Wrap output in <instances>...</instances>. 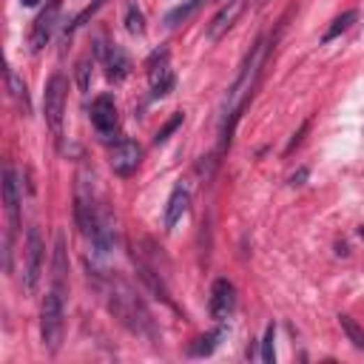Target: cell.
Listing matches in <instances>:
<instances>
[{
    "label": "cell",
    "instance_id": "obj_15",
    "mask_svg": "<svg viewBox=\"0 0 364 364\" xmlns=\"http://www.w3.org/2000/svg\"><path fill=\"white\" fill-rule=\"evenodd\" d=\"M103 60H105V77L112 83H123L131 75V60H128V54L120 46H112L105 52Z\"/></svg>",
    "mask_w": 364,
    "mask_h": 364
},
{
    "label": "cell",
    "instance_id": "obj_21",
    "mask_svg": "<svg viewBox=\"0 0 364 364\" xmlns=\"http://www.w3.org/2000/svg\"><path fill=\"white\" fill-rule=\"evenodd\" d=\"M276 327L273 324H268V331H265V339H262V361L265 364H273V358H276Z\"/></svg>",
    "mask_w": 364,
    "mask_h": 364
},
{
    "label": "cell",
    "instance_id": "obj_5",
    "mask_svg": "<svg viewBox=\"0 0 364 364\" xmlns=\"http://www.w3.org/2000/svg\"><path fill=\"white\" fill-rule=\"evenodd\" d=\"M66 91H68V83L63 75H52V80L46 83V91H43V117H46V126L52 128L54 137L63 134V112H66Z\"/></svg>",
    "mask_w": 364,
    "mask_h": 364
},
{
    "label": "cell",
    "instance_id": "obj_8",
    "mask_svg": "<svg viewBox=\"0 0 364 364\" xmlns=\"http://www.w3.org/2000/svg\"><path fill=\"white\" fill-rule=\"evenodd\" d=\"M139 160H142V149H139V145H137L134 139H123V142L114 145L112 157H108V165H112V171H114L117 176L126 179V176L137 174Z\"/></svg>",
    "mask_w": 364,
    "mask_h": 364
},
{
    "label": "cell",
    "instance_id": "obj_12",
    "mask_svg": "<svg viewBox=\"0 0 364 364\" xmlns=\"http://www.w3.org/2000/svg\"><path fill=\"white\" fill-rule=\"evenodd\" d=\"M242 9H245V0H228V3L213 15V20L208 23V38L211 40H220L222 34L236 23V17L242 15Z\"/></svg>",
    "mask_w": 364,
    "mask_h": 364
},
{
    "label": "cell",
    "instance_id": "obj_4",
    "mask_svg": "<svg viewBox=\"0 0 364 364\" xmlns=\"http://www.w3.org/2000/svg\"><path fill=\"white\" fill-rule=\"evenodd\" d=\"M40 336L43 344L54 353L63 342V294L52 290L43 299V310H40Z\"/></svg>",
    "mask_w": 364,
    "mask_h": 364
},
{
    "label": "cell",
    "instance_id": "obj_28",
    "mask_svg": "<svg viewBox=\"0 0 364 364\" xmlns=\"http://www.w3.org/2000/svg\"><path fill=\"white\" fill-rule=\"evenodd\" d=\"M20 3H23V6H29V9H31V6H38V3H40V0H20Z\"/></svg>",
    "mask_w": 364,
    "mask_h": 364
},
{
    "label": "cell",
    "instance_id": "obj_14",
    "mask_svg": "<svg viewBox=\"0 0 364 364\" xmlns=\"http://www.w3.org/2000/svg\"><path fill=\"white\" fill-rule=\"evenodd\" d=\"M188 205H191V194H188V188L176 185V188L171 191V197H168L165 216H162V225H165V231H171V228H174V225L182 220V216H185Z\"/></svg>",
    "mask_w": 364,
    "mask_h": 364
},
{
    "label": "cell",
    "instance_id": "obj_18",
    "mask_svg": "<svg viewBox=\"0 0 364 364\" xmlns=\"http://www.w3.org/2000/svg\"><path fill=\"white\" fill-rule=\"evenodd\" d=\"M202 3H205V0H185V3L174 6V9L165 15V26H179L182 20H188V17H191Z\"/></svg>",
    "mask_w": 364,
    "mask_h": 364
},
{
    "label": "cell",
    "instance_id": "obj_19",
    "mask_svg": "<svg viewBox=\"0 0 364 364\" xmlns=\"http://www.w3.org/2000/svg\"><path fill=\"white\" fill-rule=\"evenodd\" d=\"M9 91H12V97L17 100L20 112L29 114V112H31V105H29V89H26V83L17 77V71H9Z\"/></svg>",
    "mask_w": 364,
    "mask_h": 364
},
{
    "label": "cell",
    "instance_id": "obj_6",
    "mask_svg": "<svg viewBox=\"0 0 364 364\" xmlns=\"http://www.w3.org/2000/svg\"><path fill=\"white\" fill-rule=\"evenodd\" d=\"M43 239H40V231L38 228H29V236H26V273H23V285L29 294L38 290V282H40V273H43Z\"/></svg>",
    "mask_w": 364,
    "mask_h": 364
},
{
    "label": "cell",
    "instance_id": "obj_26",
    "mask_svg": "<svg viewBox=\"0 0 364 364\" xmlns=\"http://www.w3.org/2000/svg\"><path fill=\"white\" fill-rule=\"evenodd\" d=\"M305 131H308V123H305V126L299 128V134H294V139H290V145H287V154H290V151H294V149H296V145L302 142V134H305Z\"/></svg>",
    "mask_w": 364,
    "mask_h": 364
},
{
    "label": "cell",
    "instance_id": "obj_1",
    "mask_svg": "<svg viewBox=\"0 0 364 364\" xmlns=\"http://www.w3.org/2000/svg\"><path fill=\"white\" fill-rule=\"evenodd\" d=\"M265 40H259L257 46H253V52L248 54L239 77L234 80L231 91H228V103H225V120H222V151L231 149V139H234V131H236V123L242 117V108L248 105L250 94H253V86H257V77L262 71V60H265Z\"/></svg>",
    "mask_w": 364,
    "mask_h": 364
},
{
    "label": "cell",
    "instance_id": "obj_10",
    "mask_svg": "<svg viewBox=\"0 0 364 364\" xmlns=\"http://www.w3.org/2000/svg\"><path fill=\"white\" fill-rule=\"evenodd\" d=\"M149 80H151V97H165L174 89V71L168 68V49L154 52L149 60Z\"/></svg>",
    "mask_w": 364,
    "mask_h": 364
},
{
    "label": "cell",
    "instance_id": "obj_24",
    "mask_svg": "<svg viewBox=\"0 0 364 364\" xmlns=\"http://www.w3.org/2000/svg\"><path fill=\"white\" fill-rule=\"evenodd\" d=\"M103 3H105V0H94L91 6H86V9H83V12L77 15V17H75V23L68 26V34H71V31H77V29H80V26H83V23H86V20H89V17H91V15H94V12H97V9L103 6Z\"/></svg>",
    "mask_w": 364,
    "mask_h": 364
},
{
    "label": "cell",
    "instance_id": "obj_13",
    "mask_svg": "<svg viewBox=\"0 0 364 364\" xmlns=\"http://www.w3.org/2000/svg\"><path fill=\"white\" fill-rule=\"evenodd\" d=\"M3 202L9 213V231L20 225V191H17V174L12 165L3 168Z\"/></svg>",
    "mask_w": 364,
    "mask_h": 364
},
{
    "label": "cell",
    "instance_id": "obj_3",
    "mask_svg": "<svg viewBox=\"0 0 364 364\" xmlns=\"http://www.w3.org/2000/svg\"><path fill=\"white\" fill-rule=\"evenodd\" d=\"M91 174L89 168H80L77 171V185H75V220H77V228L83 236H94L97 228H100V220H97V205H94V185H91Z\"/></svg>",
    "mask_w": 364,
    "mask_h": 364
},
{
    "label": "cell",
    "instance_id": "obj_27",
    "mask_svg": "<svg viewBox=\"0 0 364 364\" xmlns=\"http://www.w3.org/2000/svg\"><path fill=\"white\" fill-rule=\"evenodd\" d=\"M305 179H308V168H299L294 176H290V185H302Z\"/></svg>",
    "mask_w": 364,
    "mask_h": 364
},
{
    "label": "cell",
    "instance_id": "obj_23",
    "mask_svg": "<svg viewBox=\"0 0 364 364\" xmlns=\"http://www.w3.org/2000/svg\"><path fill=\"white\" fill-rule=\"evenodd\" d=\"M182 120H185V117H182V112H176V114H174V117H171V120H168V123H165V126L154 134V142H157V145H162V142H165V139H168V137H171V134L182 126Z\"/></svg>",
    "mask_w": 364,
    "mask_h": 364
},
{
    "label": "cell",
    "instance_id": "obj_20",
    "mask_svg": "<svg viewBox=\"0 0 364 364\" xmlns=\"http://www.w3.org/2000/svg\"><path fill=\"white\" fill-rule=\"evenodd\" d=\"M339 324H342V331L347 333V339L353 342V347L364 350V327H358L350 316H339Z\"/></svg>",
    "mask_w": 364,
    "mask_h": 364
},
{
    "label": "cell",
    "instance_id": "obj_7",
    "mask_svg": "<svg viewBox=\"0 0 364 364\" xmlns=\"http://www.w3.org/2000/svg\"><path fill=\"white\" fill-rule=\"evenodd\" d=\"M236 308V287L234 282L228 279H216L213 287H211V302H208V310H211V319L213 321H225Z\"/></svg>",
    "mask_w": 364,
    "mask_h": 364
},
{
    "label": "cell",
    "instance_id": "obj_29",
    "mask_svg": "<svg viewBox=\"0 0 364 364\" xmlns=\"http://www.w3.org/2000/svg\"><path fill=\"white\" fill-rule=\"evenodd\" d=\"M358 234H361V239H364V225H361V228H358Z\"/></svg>",
    "mask_w": 364,
    "mask_h": 364
},
{
    "label": "cell",
    "instance_id": "obj_17",
    "mask_svg": "<svg viewBox=\"0 0 364 364\" xmlns=\"http://www.w3.org/2000/svg\"><path fill=\"white\" fill-rule=\"evenodd\" d=\"M225 336V331L220 327V331H213V333H205V336H199L194 344H191V356H211L216 347H220V339Z\"/></svg>",
    "mask_w": 364,
    "mask_h": 364
},
{
    "label": "cell",
    "instance_id": "obj_30",
    "mask_svg": "<svg viewBox=\"0 0 364 364\" xmlns=\"http://www.w3.org/2000/svg\"><path fill=\"white\" fill-rule=\"evenodd\" d=\"M262 3H265V0H262Z\"/></svg>",
    "mask_w": 364,
    "mask_h": 364
},
{
    "label": "cell",
    "instance_id": "obj_25",
    "mask_svg": "<svg viewBox=\"0 0 364 364\" xmlns=\"http://www.w3.org/2000/svg\"><path fill=\"white\" fill-rule=\"evenodd\" d=\"M77 86H80V91H89V86H91V63L89 60L77 63Z\"/></svg>",
    "mask_w": 364,
    "mask_h": 364
},
{
    "label": "cell",
    "instance_id": "obj_11",
    "mask_svg": "<svg viewBox=\"0 0 364 364\" xmlns=\"http://www.w3.org/2000/svg\"><path fill=\"white\" fill-rule=\"evenodd\" d=\"M91 126L108 137V134H114L117 128V103L112 94H100L94 103H91Z\"/></svg>",
    "mask_w": 364,
    "mask_h": 364
},
{
    "label": "cell",
    "instance_id": "obj_16",
    "mask_svg": "<svg viewBox=\"0 0 364 364\" xmlns=\"http://www.w3.org/2000/svg\"><path fill=\"white\" fill-rule=\"evenodd\" d=\"M356 20H358V12H356V9H350V12L339 15V17H336V20L331 23V29L324 31V38H321V43H331V40H336L339 34H344V31H347V29H350V26H353Z\"/></svg>",
    "mask_w": 364,
    "mask_h": 364
},
{
    "label": "cell",
    "instance_id": "obj_9",
    "mask_svg": "<svg viewBox=\"0 0 364 364\" xmlns=\"http://www.w3.org/2000/svg\"><path fill=\"white\" fill-rule=\"evenodd\" d=\"M60 3L63 0H49L46 9L40 12V17L34 20V29H31V52H40L49 40H52V34L57 29V20H60Z\"/></svg>",
    "mask_w": 364,
    "mask_h": 364
},
{
    "label": "cell",
    "instance_id": "obj_22",
    "mask_svg": "<svg viewBox=\"0 0 364 364\" xmlns=\"http://www.w3.org/2000/svg\"><path fill=\"white\" fill-rule=\"evenodd\" d=\"M126 29H128V34H142L145 31V17H142V12L137 6H128V12H126Z\"/></svg>",
    "mask_w": 364,
    "mask_h": 364
},
{
    "label": "cell",
    "instance_id": "obj_2",
    "mask_svg": "<svg viewBox=\"0 0 364 364\" xmlns=\"http://www.w3.org/2000/svg\"><path fill=\"white\" fill-rule=\"evenodd\" d=\"M108 308H112V313L128 327L131 333H137V336H149V339L157 336L151 313L145 310L142 299L137 296V290H134L126 279H120V276L112 279V290H108Z\"/></svg>",
    "mask_w": 364,
    "mask_h": 364
}]
</instances>
